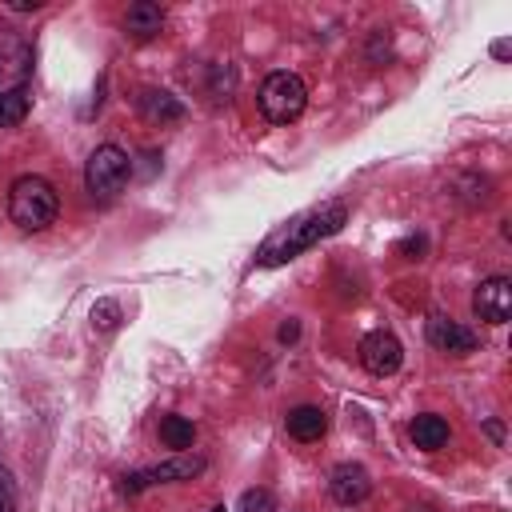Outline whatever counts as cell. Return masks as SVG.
<instances>
[{"label": "cell", "instance_id": "1", "mask_svg": "<svg viewBox=\"0 0 512 512\" xmlns=\"http://www.w3.org/2000/svg\"><path fill=\"white\" fill-rule=\"evenodd\" d=\"M344 220H348V204H344V200H324V204H316V208L292 216L288 224H280V228L256 248V264H264V268L288 264V260H296L300 252L316 248L320 240L336 236V232L344 228Z\"/></svg>", "mask_w": 512, "mask_h": 512}, {"label": "cell", "instance_id": "2", "mask_svg": "<svg viewBox=\"0 0 512 512\" xmlns=\"http://www.w3.org/2000/svg\"><path fill=\"white\" fill-rule=\"evenodd\" d=\"M8 216L20 232H44L60 216V196L44 176H20L8 188Z\"/></svg>", "mask_w": 512, "mask_h": 512}, {"label": "cell", "instance_id": "3", "mask_svg": "<svg viewBox=\"0 0 512 512\" xmlns=\"http://www.w3.org/2000/svg\"><path fill=\"white\" fill-rule=\"evenodd\" d=\"M128 176H132V160H128V152L116 148V144H100V148L88 156V164H84V188H88V196L100 200V204L116 200V196L128 188Z\"/></svg>", "mask_w": 512, "mask_h": 512}, {"label": "cell", "instance_id": "4", "mask_svg": "<svg viewBox=\"0 0 512 512\" xmlns=\"http://www.w3.org/2000/svg\"><path fill=\"white\" fill-rule=\"evenodd\" d=\"M256 100H260V112H264L268 124H292V120H300V112L308 104V88H304V80L296 72L276 68V72L264 76Z\"/></svg>", "mask_w": 512, "mask_h": 512}, {"label": "cell", "instance_id": "5", "mask_svg": "<svg viewBox=\"0 0 512 512\" xmlns=\"http://www.w3.org/2000/svg\"><path fill=\"white\" fill-rule=\"evenodd\" d=\"M200 472H204V460H200V456H172V460H164V464L128 472V476L120 480V492H124V496H136V492H144V488H152V484L192 480V476H200Z\"/></svg>", "mask_w": 512, "mask_h": 512}, {"label": "cell", "instance_id": "6", "mask_svg": "<svg viewBox=\"0 0 512 512\" xmlns=\"http://www.w3.org/2000/svg\"><path fill=\"white\" fill-rule=\"evenodd\" d=\"M356 356H360L364 372H372V376H380V380H384V376H392V372L400 368V360H404V348H400V340H396L392 332L376 328V332H368V336L360 340Z\"/></svg>", "mask_w": 512, "mask_h": 512}, {"label": "cell", "instance_id": "7", "mask_svg": "<svg viewBox=\"0 0 512 512\" xmlns=\"http://www.w3.org/2000/svg\"><path fill=\"white\" fill-rule=\"evenodd\" d=\"M472 312L484 324H504L512 316V280L508 276H488L472 292Z\"/></svg>", "mask_w": 512, "mask_h": 512}, {"label": "cell", "instance_id": "8", "mask_svg": "<svg viewBox=\"0 0 512 512\" xmlns=\"http://www.w3.org/2000/svg\"><path fill=\"white\" fill-rule=\"evenodd\" d=\"M328 492H332V500H336V504L352 508V504H364V500H368L372 480H368V472H364L360 464L344 460V464H336V468H332V476H328Z\"/></svg>", "mask_w": 512, "mask_h": 512}, {"label": "cell", "instance_id": "9", "mask_svg": "<svg viewBox=\"0 0 512 512\" xmlns=\"http://www.w3.org/2000/svg\"><path fill=\"white\" fill-rule=\"evenodd\" d=\"M428 344L440 348V352L460 356V352H472L480 344V336L472 328H464L460 320H452V316H428Z\"/></svg>", "mask_w": 512, "mask_h": 512}, {"label": "cell", "instance_id": "10", "mask_svg": "<svg viewBox=\"0 0 512 512\" xmlns=\"http://www.w3.org/2000/svg\"><path fill=\"white\" fill-rule=\"evenodd\" d=\"M136 108H140V116L148 120V124H176V120H184V104L172 96V92H164V88H144L140 96H136Z\"/></svg>", "mask_w": 512, "mask_h": 512}, {"label": "cell", "instance_id": "11", "mask_svg": "<svg viewBox=\"0 0 512 512\" xmlns=\"http://www.w3.org/2000/svg\"><path fill=\"white\" fill-rule=\"evenodd\" d=\"M160 28H164V8H160V4H152V0L128 4V12H124V32H128L132 40H152V36H160Z\"/></svg>", "mask_w": 512, "mask_h": 512}, {"label": "cell", "instance_id": "12", "mask_svg": "<svg viewBox=\"0 0 512 512\" xmlns=\"http://www.w3.org/2000/svg\"><path fill=\"white\" fill-rule=\"evenodd\" d=\"M284 424H288V436L300 440V444H312V440H320V436L328 432V416H324V408H316V404L292 408Z\"/></svg>", "mask_w": 512, "mask_h": 512}, {"label": "cell", "instance_id": "13", "mask_svg": "<svg viewBox=\"0 0 512 512\" xmlns=\"http://www.w3.org/2000/svg\"><path fill=\"white\" fill-rule=\"evenodd\" d=\"M408 436H412L416 448H424V452H440V448L448 444V420L436 416V412H420V416L408 424Z\"/></svg>", "mask_w": 512, "mask_h": 512}, {"label": "cell", "instance_id": "14", "mask_svg": "<svg viewBox=\"0 0 512 512\" xmlns=\"http://www.w3.org/2000/svg\"><path fill=\"white\" fill-rule=\"evenodd\" d=\"M32 108V92L28 84H12V88H0V128H12L28 116Z\"/></svg>", "mask_w": 512, "mask_h": 512}, {"label": "cell", "instance_id": "15", "mask_svg": "<svg viewBox=\"0 0 512 512\" xmlns=\"http://www.w3.org/2000/svg\"><path fill=\"white\" fill-rule=\"evenodd\" d=\"M192 440H196V424L188 420V416H164L160 420V444L164 448H176V452H184V448H192Z\"/></svg>", "mask_w": 512, "mask_h": 512}, {"label": "cell", "instance_id": "16", "mask_svg": "<svg viewBox=\"0 0 512 512\" xmlns=\"http://www.w3.org/2000/svg\"><path fill=\"white\" fill-rule=\"evenodd\" d=\"M92 324H96L100 332H112V328L120 324V304H116V300H96V304H92Z\"/></svg>", "mask_w": 512, "mask_h": 512}, {"label": "cell", "instance_id": "17", "mask_svg": "<svg viewBox=\"0 0 512 512\" xmlns=\"http://www.w3.org/2000/svg\"><path fill=\"white\" fill-rule=\"evenodd\" d=\"M240 512H272V496L264 488H252L240 496Z\"/></svg>", "mask_w": 512, "mask_h": 512}, {"label": "cell", "instance_id": "18", "mask_svg": "<svg viewBox=\"0 0 512 512\" xmlns=\"http://www.w3.org/2000/svg\"><path fill=\"white\" fill-rule=\"evenodd\" d=\"M0 512H16V484L4 468H0Z\"/></svg>", "mask_w": 512, "mask_h": 512}, {"label": "cell", "instance_id": "19", "mask_svg": "<svg viewBox=\"0 0 512 512\" xmlns=\"http://www.w3.org/2000/svg\"><path fill=\"white\" fill-rule=\"evenodd\" d=\"M424 248H428V240H424V236H408V240H400V252H404L408 260H420V256H424Z\"/></svg>", "mask_w": 512, "mask_h": 512}, {"label": "cell", "instance_id": "20", "mask_svg": "<svg viewBox=\"0 0 512 512\" xmlns=\"http://www.w3.org/2000/svg\"><path fill=\"white\" fill-rule=\"evenodd\" d=\"M8 8L12 12H36V8H44V0H12Z\"/></svg>", "mask_w": 512, "mask_h": 512}, {"label": "cell", "instance_id": "21", "mask_svg": "<svg viewBox=\"0 0 512 512\" xmlns=\"http://www.w3.org/2000/svg\"><path fill=\"white\" fill-rule=\"evenodd\" d=\"M296 336H300V324H296V320L280 324V340H296Z\"/></svg>", "mask_w": 512, "mask_h": 512}, {"label": "cell", "instance_id": "22", "mask_svg": "<svg viewBox=\"0 0 512 512\" xmlns=\"http://www.w3.org/2000/svg\"><path fill=\"white\" fill-rule=\"evenodd\" d=\"M488 436H492V440H504V428L492 420V424H488Z\"/></svg>", "mask_w": 512, "mask_h": 512}, {"label": "cell", "instance_id": "23", "mask_svg": "<svg viewBox=\"0 0 512 512\" xmlns=\"http://www.w3.org/2000/svg\"><path fill=\"white\" fill-rule=\"evenodd\" d=\"M404 512H436V508H428V504H412V508H404Z\"/></svg>", "mask_w": 512, "mask_h": 512}, {"label": "cell", "instance_id": "24", "mask_svg": "<svg viewBox=\"0 0 512 512\" xmlns=\"http://www.w3.org/2000/svg\"><path fill=\"white\" fill-rule=\"evenodd\" d=\"M212 512H228V508H224V504H216V508H212Z\"/></svg>", "mask_w": 512, "mask_h": 512}]
</instances>
